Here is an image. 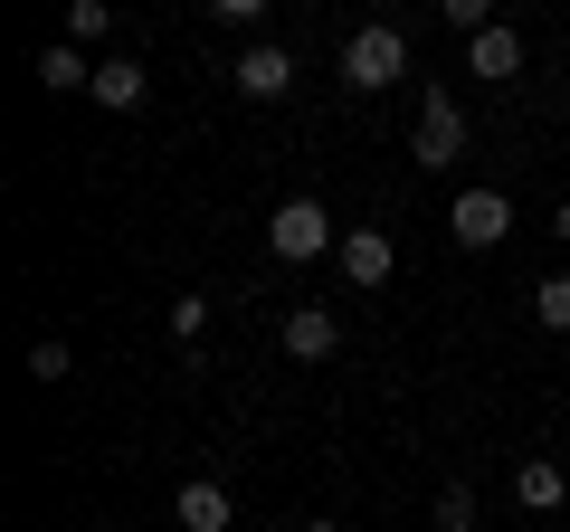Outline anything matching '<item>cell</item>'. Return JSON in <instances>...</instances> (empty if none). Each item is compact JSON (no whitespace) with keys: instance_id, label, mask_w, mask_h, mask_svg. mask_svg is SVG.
I'll return each mask as SVG.
<instances>
[{"instance_id":"1","label":"cell","mask_w":570,"mask_h":532,"mask_svg":"<svg viewBox=\"0 0 570 532\" xmlns=\"http://www.w3.org/2000/svg\"><path fill=\"white\" fill-rule=\"evenodd\" d=\"M400 77H409V39L390 20H362L343 39V86L352 96H381V86H400Z\"/></svg>"},{"instance_id":"2","label":"cell","mask_w":570,"mask_h":532,"mask_svg":"<svg viewBox=\"0 0 570 532\" xmlns=\"http://www.w3.org/2000/svg\"><path fill=\"white\" fill-rule=\"evenodd\" d=\"M266 247H276L285 266H305V257H333V247H343V228H333L324 200H285L276 219H266Z\"/></svg>"},{"instance_id":"3","label":"cell","mask_w":570,"mask_h":532,"mask_svg":"<svg viewBox=\"0 0 570 532\" xmlns=\"http://www.w3.org/2000/svg\"><path fill=\"white\" fill-rule=\"evenodd\" d=\"M409 162L419 171H448V162H466V105L438 86V96L419 105V134H409Z\"/></svg>"},{"instance_id":"4","label":"cell","mask_w":570,"mask_h":532,"mask_svg":"<svg viewBox=\"0 0 570 532\" xmlns=\"http://www.w3.org/2000/svg\"><path fill=\"white\" fill-rule=\"evenodd\" d=\"M228 86H238L247 105H276V96H295V48H276V39H247V48H238V67H228Z\"/></svg>"},{"instance_id":"5","label":"cell","mask_w":570,"mask_h":532,"mask_svg":"<svg viewBox=\"0 0 570 532\" xmlns=\"http://www.w3.org/2000/svg\"><path fill=\"white\" fill-rule=\"evenodd\" d=\"M504 228H513L504 190H456V209H448V238L456 247H504Z\"/></svg>"},{"instance_id":"6","label":"cell","mask_w":570,"mask_h":532,"mask_svg":"<svg viewBox=\"0 0 570 532\" xmlns=\"http://www.w3.org/2000/svg\"><path fill=\"white\" fill-rule=\"evenodd\" d=\"M333 266H343V276H352V286H390V276H400V247H390L381 238V228H343V247H333Z\"/></svg>"},{"instance_id":"7","label":"cell","mask_w":570,"mask_h":532,"mask_svg":"<svg viewBox=\"0 0 570 532\" xmlns=\"http://www.w3.org/2000/svg\"><path fill=\"white\" fill-rule=\"evenodd\" d=\"M343 352V324L324 305H285V362H333Z\"/></svg>"},{"instance_id":"8","label":"cell","mask_w":570,"mask_h":532,"mask_svg":"<svg viewBox=\"0 0 570 532\" xmlns=\"http://www.w3.org/2000/svg\"><path fill=\"white\" fill-rule=\"evenodd\" d=\"M561 494H570V475L551 456H513V504L523 513H561Z\"/></svg>"},{"instance_id":"9","label":"cell","mask_w":570,"mask_h":532,"mask_svg":"<svg viewBox=\"0 0 570 532\" xmlns=\"http://www.w3.org/2000/svg\"><path fill=\"white\" fill-rule=\"evenodd\" d=\"M466 67H475V77H494V86H513V77H523V39L494 20L485 39H466Z\"/></svg>"},{"instance_id":"10","label":"cell","mask_w":570,"mask_h":532,"mask_svg":"<svg viewBox=\"0 0 570 532\" xmlns=\"http://www.w3.org/2000/svg\"><path fill=\"white\" fill-rule=\"evenodd\" d=\"M142 96H153V77H142V58H96V105H115V115H134Z\"/></svg>"},{"instance_id":"11","label":"cell","mask_w":570,"mask_h":532,"mask_svg":"<svg viewBox=\"0 0 570 532\" xmlns=\"http://www.w3.org/2000/svg\"><path fill=\"white\" fill-rule=\"evenodd\" d=\"M171 513H181V532H228V513H238V504H228V485L190 475V485H181V504H171Z\"/></svg>"},{"instance_id":"12","label":"cell","mask_w":570,"mask_h":532,"mask_svg":"<svg viewBox=\"0 0 570 532\" xmlns=\"http://www.w3.org/2000/svg\"><path fill=\"white\" fill-rule=\"evenodd\" d=\"M39 86H48V96H77V86L96 96V67H86V48L48 39V48H39Z\"/></svg>"},{"instance_id":"13","label":"cell","mask_w":570,"mask_h":532,"mask_svg":"<svg viewBox=\"0 0 570 532\" xmlns=\"http://www.w3.org/2000/svg\"><path fill=\"white\" fill-rule=\"evenodd\" d=\"M115 39V10H105V0H77V10H67V48H105Z\"/></svg>"},{"instance_id":"14","label":"cell","mask_w":570,"mask_h":532,"mask_svg":"<svg viewBox=\"0 0 570 532\" xmlns=\"http://www.w3.org/2000/svg\"><path fill=\"white\" fill-rule=\"evenodd\" d=\"M438 532H475V485H466V475L438 485Z\"/></svg>"},{"instance_id":"15","label":"cell","mask_w":570,"mask_h":532,"mask_svg":"<svg viewBox=\"0 0 570 532\" xmlns=\"http://www.w3.org/2000/svg\"><path fill=\"white\" fill-rule=\"evenodd\" d=\"M532 314H542V333H570V276H542L532 286Z\"/></svg>"},{"instance_id":"16","label":"cell","mask_w":570,"mask_h":532,"mask_svg":"<svg viewBox=\"0 0 570 532\" xmlns=\"http://www.w3.org/2000/svg\"><path fill=\"white\" fill-rule=\"evenodd\" d=\"M163 324H171V343H200V333H209V295H171Z\"/></svg>"},{"instance_id":"17","label":"cell","mask_w":570,"mask_h":532,"mask_svg":"<svg viewBox=\"0 0 570 532\" xmlns=\"http://www.w3.org/2000/svg\"><path fill=\"white\" fill-rule=\"evenodd\" d=\"M29 371L39 381H67V343H29Z\"/></svg>"},{"instance_id":"18","label":"cell","mask_w":570,"mask_h":532,"mask_svg":"<svg viewBox=\"0 0 570 532\" xmlns=\"http://www.w3.org/2000/svg\"><path fill=\"white\" fill-rule=\"evenodd\" d=\"M551 238H561V247H570V200H561V209H551Z\"/></svg>"},{"instance_id":"19","label":"cell","mask_w":570,"mask_h":532,"mask_svg":"<svg viewBox=\"0 0 570 532\" xmlns=\"http://www.w3.org/2000/svg\"><path fill=\"white\" fill-rule=\"evenodd\" d=\"M305 532H343V523H305Z\"/></svg>"}]
</instances>
